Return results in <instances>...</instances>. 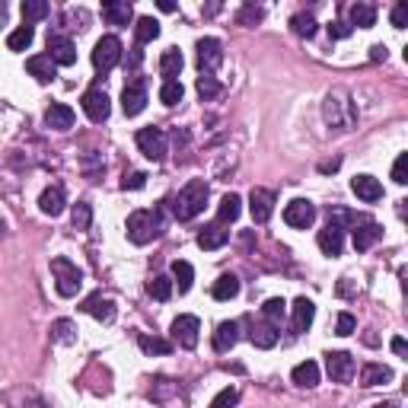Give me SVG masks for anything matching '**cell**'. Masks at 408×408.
<instances>
[{
  "label": "cell",
  "mask_w": 408,
  "mask_h": 408,
  "mask_svg": "<svg viewBox=\"0 0 408 408\" xmlns=\"http://www.w3.org/2000/svg\"><path fill=\"white\" fill-rule=\"evenodd\" d=\"M312 220H316V208H312L306 198H294L284 208V223L294 230H310Z\"/></svg>",
  "instance_id": "8"
},
{
  "label": "cell",
  "mask_w": 408,
  "mask_h": 408,
  "mask_svg": "<svg viewBox=\"0 0 408 408\" xmlns=\"http://www.w3.org/2000/svg\"><path fill=\"white\" fill-rule=\"evenodd\" d=\"M236 342H240V322L230 319V322L217 325V332H214V351H217V355H227Z\"/></svg>",
  "instance_id": "23"
},
{
  "label": "cell",
  "mask_w": 408,
  "mask_h": 408,
  "mask_svg": "<svg viewBox=\"0 0 408 408\" xmlns=\"http://www.w3.org/2000/svg\"><path fill=\"white\" fill-rule=\"evenodd\" d=\"M249 342H253L255 348H262V351L275 348V345H277V325H271V322H253V325H249Z\"/></svg>",
  "instance_id": "24"
},
{
  "label": "cell",
  "mask_w": 408,
  "mask_h": 408,
  "mask_svg": "<svg viewBox=\"0 0 408 408\" xmlns=\"http://www.w3.org/2000/svg\"><path fill=\"white\" fill-rule=\"evenodd\" d=\"M26 71H29L39 83H51V80L58 77V64H54L49 54H36V58H29L26 61Z\"/></svg>",
  "instance_id": "22"
},
{
  "label": "cell",
  "mask_w": 408,
  "mask_h": 408,
  "mask_svg": "<svg viewBox=\"0 0 408 408\" xmlns=\"http://www.w3.org/2000/svg\"><path fill=\"white\" fill-rule=\"evenodd\" d=\"M138 147H141V153H144L147 160L160 163L163 156H166V134H163L160 128H141L138 131Z\"/></svg>",
  "instance_id": "7"
},
{
  "label": "cell",
  "mask_w": 408,
  "mask_h": 408,
  "mask_svg": "<svg viewBox=\"0 0 408 408\" xmlns=\"http://www.w3.org/2000/svg\"><path fill=\"white\" fill-rule=\"evenodd\" d=\"M351 29H355V26H357V29H373V23H377V6H373V4H355V6H351Z\"/></svg>",
  "instance_id": "29"
},
{
  "label": "cell",
  "mask_w": 408,
  "mask_h": 408,
  "mask_svg": "<svg viewBox=\"0 0 408 408\" xmlns=\"http://www.w3.org/2000/svg\"><path fill=\"white\" fill-rule=\"evenodd\" d=\"M49 4L45 0H26L23 4V19H26V26H32V23H39V19H45L49 16Z\"/></svg>",
  "instance_id": "40"
},
{
  "label": "cell",
  "mask_w": 408,
  "mask_h": 408,
  "mask_svg": "<svg viewBox=\"0 0 408 408\" xmlns=\"http://www.w3.org/2000/svg\"><path fill=\"white\" fill-rule=\"evenodd\" d=\"M80 106H83L86 118L96 121V125H99V121H106L108 112H112V102H108V96L102 90H86L83 99H80Z\"/></svg>",
  "instance_id": "13"
},
{
  "label": "cell",
  "mask_w": 408,
  "mask_h": 408,
  "mask_svg": "<svg viewBox=\"0 0 408 408\" xmlns=\"http://www.w3.org/2000/svg\"><path fill=\"white\" fill-rule=\"evenodd\" d=\"M4 230H6V227H4V220H0V236H4Z\"/></svg>",
  "instance_id": "62"
},
{
  "label": "cell",
  "mask_w": 408,
  "mask_h": 408,
  "mask_svg": "<svg viewBox=\"0 0 408 408\" xmlns=\"http://www.w3.org/2000/svg\"><path fill=\"white\" fill-rule=\"evenodd\" d=\"M236 402H240V389L227 386L223 392H217V396H214V402H210V408H233Z\"/></svg>",
  "instance_id": "47"
},
{
  "label": "cell",
  "mask_w": 408,
  "mask_h": 408,
  "mask_svg": "<svg viewBox=\"0 0 408 408\" xmlns=\"http://www.w3.org/2000/svg\"><path fill=\"white\" fill-rule=\"evenodd\" d=\"M377 408H399V405H396V402H379Z\"/></svg>",
  "instance_id": "61"
},
{
  "label": "cell",
  "mask_w": 408,
  "mask_h": 408,
  "mask_svg": "<svg viewBox=\"0 0 408 408\" xmlns=\"http://www.w3.org/2000/svg\"><path fill=\"white\" fill-rule=\"evenodd\" d=\"M198 96L204 102H210V99L220 96V83L214 80V73H201V77H198Z\"/></svg>",
  "instance_id": "46"
},
{
  "label": "cell",
  "mask_w": 408,
  "mask_h": 408,
  "mask_svg": "<svg viewBox=\"0 0 408 408\" xmlns=\"http://www.w3.org/2000/svg\"><path fill=\"white\" fill-rule=\"evenodd\" d=\"M141 58H144V54H141V45H134V49H131V58H128V67H138Z\"/></svg>",
  "instance_id": "57"
},
{
  "label": "cell",
  "mask_w": 408,
  "mask_h": 408,
  "mask_svg": "<svg viewBox=\"0 0 408 408\" xmlns=\"http://www.w3.org/2000/svg\"><path fill=\"white\" fill-rule=\"evenodd\" d=\"M118 61H121V42L115 36H102L96 42V49H93V67L99 73H108Z\"/></svg>",
  "instance_id": "5"
},
{
  "label": "cell",
  "mask_w": 408,
  "mask_h": 408,
  "mask_svg": "<svg viewBox=\"0 0 408 408\" xmlns=\"http://www.w3.org/2000/svg\"><path fill=\"white\" fill-rule=\"evenodd\" d=\"M195 281V268L188 262H173V284H179V294H188Z\"/></svg>",
  "instance_id": "35"
},
{
  "label": "cell",
  "mask_w": 408,
  "mask_h": 408,
  "mask_svg": "<svg viewBox=\"0 0 408 408\" xmlns=\"http://www.w3.org/2000/svg\"><path fill=\"white\" fill-rule=\"evenodd\" d=\"M290 379H294L297 386H303V389H312V386L319 383V364H316V360H303V364L294 367Z\"/></svg>",
  "instance_id": "28"
},
{
  "label": "cell",
  "mask_w": 408,
  "mask_h": 408,
  "mask_svg": "<svg viewBox=\"0 0 408 408\" xmlns=\"http://www.w3.org/2000/svg\"><path fill=\"white\" fill-rule=\"evenodd\" d=\"M80 310L90 312V316L99 319V322H112V319H115V303L108 300V297H102V294H90Z\"/></svg>",
  "instance_id": "21"
},
{
  "label": "cell",
  "mask_w": 408,
  "mask_h": 408,
  "mask_svg": "<svg viewBox=\"0 0 408 408\" xmlns=\"http://www.w3.org/2000/svg\"><path fill=\"white\" fill-rule=\"evenodd\" d=\"M392 182H396V185H405L408 182V153H402L392 163Z\"/></svg>",
  "instance_id": "49"
},
{
  "label": "cell",
  "mask_w": 408,
  "mask_h": 408,
  "mask_svg": "<svg viewBox=\"0 0 408 408\" xmlns=\"http://www.w3.org/2000/svg\"><path fill=\"white\" fill-rule=\"evenodd\" d=\"M147 185V173H125V179H121V188L125 192H138V188Z\"/></svg>",
  "instance_id": "50"
},
{
  "label": "cell",
  "mask_w": 408,
  "mask_h": 408,
  "mask_svg": "<svg viewBox=\"0 0 408 408\" xmlns=\"http://www.w3.org/2000/svg\"><path fill=\"white\" fill-rule=\"evenodd\" d=\"M71 223H73V230H90V223H93V208H90V204H86V201L73 204Z\"/></svg>",
  "instance_id": "43"
},
{
  "label": "cell",
  "mask_w": 408,
  "mask_h": 408,
  "mask_svg": "<svg viewBox=\"0 0 408 408\" xmlns=\"http://www.w3.org/2000/svg\"><path fill=\"white\" fill-rule=\"evenodd\" d=\"M312 316H316V306L306 297H297L294 300V332H306L312 325Z\"/></svg>",
  "instance_id": "30"
},
{
  "label": "cell",
  "mask_w": 408,
  "mask_h": 408,
  "mask_svg": "<svg viewBox=\"0 0 408 408\" xmlns=\"http://www.w3.org/2000/svg\"><path fill=\"white\" fill-rule=\"evenodd\" d=\"M351 32H355V29H351L348 23H342V19H335V23H329V36H332V39H348Z\"/></svg>",
  "instance_id": "52"
},
{
  "label": "cell",
  "mask_w": 408,
  "mask_h": 408,
  "mask_svg": "<svg viewBox=\"0 0 408 408\" xmlns=\"http://www.w3.org/2000/svg\"><path fill=\"white\" fill-rule=\"evenodd\" d=\"M51 275H54V287H58L61 297H77L80 287H83V271L64 255L51 258Z\"/></svg>",
  "instance_id": "4"
},
{
  "label": "cell",
  "mask_w": 408,
  "mask_h": 408,
  "mask_svg": "<svg viewBox=\"0 0 408 408\" xmlns=\"http://www.w3.org/2000/svg\"><path fill=\"white\" fill-rule=\"evenodd\" d=\"M265 19V10L255 4H243L240 13H236V26H258Z\"/></svg>",
  "instance_id": "44"
},
{
  "label": "cell",
  "mask_w": 408,
  "mask_h": 408,
  "mask_svg": "<svg viewBox=\"0 0 408 408\" xmlns=\"http://www.w3.org/2000/svg\"><path fill=\"white\" fill-rule=\"evenodd\" d=\"M290 29L300 39H312L316 36V19H312V13H297V16L290 19Z\"/></svg>",
  "instance_id": "41"
},
{
  "label": "cell",
  "mask_w": 408,
  "mask_h": 408,
  "mask_svg": "<svg viewBox=\"0 0 408 408\" xmlns=\"http://www.w3.org/2000/svg\"><path fill=\"white\" fill-rule=\"evenodd\" d=\"M51 338L61 345L77 342V325H73L71 319H58V322H51Z\"/></svg>",
  "instance_id": "39"
},
{
  "label": "cell",
  "mask_w": 408,
  "mask_h": 408,
  "mask_svg": "<svg viewBox=\"0 0 408 408\" xmlns=\"http://www.w3.org/2000/svg\"><path fill=\"white\" fill-rule=\"evenodd\" d=\"M351 192L367 204L383 198V185H379V179H373V175H355V179H351Z\"/></svg>",
  "instance_id": "20"
},
{
  "label": "cell",
  "mask_w": 408,
  "mask_h": 408,
  "mask_svg": "<svg viewBox=\"0 0 408 408\" xmlns=\"http://www.w3.org/2000/svg\"><path fill=\"white\" fill-rule=\"evenodd\" d=\"M64 204H67V198H64V188L61 185H49L42 195H39V210L49 214V217H58L61 210H64Z\"/></svg>",
  "instance_id": "25"
},
{
  "label": "cell",
  "mask_w": 408,
  "mask_h": 408,
  "mask_svg": "<svg viewBox=\"0 0 408 408\" xmlns=\"http://www.w3.org/2000/svg\"><path fill=\"white\" fill-rule=\"evenodd\" d=\"M249 214H253L255 223H268L271 214H275V192L253 188V195H249Z\"/></svg>",
  "instance_id": "14"
},
{
  "label": "cell",
  "mask_w": 408,
  "mask_h": 408,
  "mask_svg": "<svg viewBox=\"0 0 408 408\" xmlns=\"http://www.w3.org/2000/svg\"><path fill=\"white\" fill-rule=\"evenodd\" d=\"M284 310H287V303L281 300V297H271V300H265L262 306V316H265V322H271V325H277L284 319Z\"/></svg>",
  "instance_id": "45"
},
{
  "label": "cell",
  "mask_w": 408,
  "mask_h": 408,
  "mask_svg": "<svg viewBox=\"0 0 408 408\" xmlns=\"http://www.w3.org/2000/svg\"><path fill=\"white\" fill-rule=\"evenodd\" d=\"M230 240V230H223V223H208V227L198 233V246L204 253H217V249H223Z\"/></svg>",
  "instance_id": "19"
},
{
  "label": "cell",
  "mask_w": 408,
  "mask_h": 408,
  "mask_svg": "<svg viewBox=\"0 0 408 408\" xmlns=\"http://www.w3.org/2000/svg\"><path fill=\"white\" fill-rule=\"evenodd\" d=\"M160 10H163V13H173L175 4H169V0H160Z\"/></svg>",
  "instance_id": "59"
},
{
  "label": "cell",
  "mask_w": 408,
  "mask_h": 408,
  "mask_svg": "<svg viewBox=\"0 0 408 408\" xmlns=\"http://www.w3.org/2000/svg\"><path fill=\"white\" fill-rule=\"evenodd\" d=\"M198 332H201L198 316H179L173 322V342L179 345V348L192 351L195 345H198Z\"/></svg>",
  "instance_id": "10"
},
{
  "label": "cell",
  "mask_w": 408,
  "mask_h": 408,
  "mask_svg": "<svg viewBox=\"0 0 408 408\" xmlns=\"http://www.w3.org/2000/svg\"><path fill=\"white\" fill-rule=\"evenodd\" d=\"M32 39H36V29H32V26H19L16 32H10L6 49H10V51H26L32 45Z\"/></svg>",
  "instance_id": "37"
},
{
  "label": "cell",
  "mask_w": 408,
  "mask_h": 408,
  "mask_svg": "<svg viewBox=\"0 0 408 408\" xmlns=\"http://www.w3.org/2000/svg\"><path fill=\"white\" fill-rule=\"evenodd\" d=\"M182 67H185V58H182L179 49H166L160 58V73H163V83L166 80H175L182 73Z\"/></svg>",
  "instance_id": "26"
},
{
  "label": "cell",
  "mask_w": 408,
  "mask_h": 408,
  "mask_svg": "<svg viewBox=\"0 0 408 408\" xmlns=\"http://www.w3.org/2000/svg\"><path fill=\"white\" fill-rule=\"evenodd\" d=\"M147 294L153 297V300H160V303H166L169 297H173V277H166V275H156L151 284H147Z\"/></svg>",
  "instance_id": "38"
},
{
  "label": "cell",
  "mask_w": 408,
  "mask_h": 408,
  "mask_svg": "<svg viewBox=\"0 0 408 408\" xmlns=\"http://www.w3.org/2000/svg\"><path fill=\"white\" fill-rule=\"evenodd\" d=\"M389 348L396 351V355H405V351H408V345H405V338H402V335H396V338H392V342H389Z\"/></svg>",
  "instance_id": "55"
},
{
  "label": "cell",
  "mask_w": 408,
  "mask_h": 408,
  "mask_svg": "<svg viewBox=\"0 0 408 408\" xmlns=\"http://www.w3.org/2000/svg\"><path fill=\"white\" fill-rule=\"evenodd\" d=\"M210 294H214V300H233L236 294H240V277L236 275H220L214 281V290H210Z\"/></svg>",
  "instance_id": "32"
},
{
  "label": "cell",
  "mask_w": 408,
  "mask_h": 408,
  "mask_svg": "<svg viewBox=\"0 0 408 408\" xmlns=\"http://www.w3.org/2000/svg\"><path fill=\"white\" fill-rule=\"evenodd\" d=\"M64 23H80V29L86 26V13L83 10H67L64 13Z\"/></svg>",
  "instance_id": "54"
},
{
  "label": "cell",
  "mask_w": 408,
  "mask_h": 408,
  "mask_svg": "<svg viewBox=\"0 0 408 408\" xmlns=\"http://www.w3.org/2000/svg\"><path fill=\"white\" fill-rule=\"evenodd\" d=\"M319 249H322L325 255L338 258L345 249V230L335 227V223H325V230H319Z\"/></svg>",
  "instance_id": "18"
},
{
  "label": "cell",
  "mask_w": 408,
  "mask_h": 408,
  "mask_svg": "<svg viewBox=\"0 0 408 408\" xmlns=\"http://www.w3.org/2000/svg\"><path fill=\"white\" fill-rule=\"evenodd\" d=\"M195 51H198L201 73H214L217 67L223 64V45H220V39H198Z\"/></svg>",
  "instance_id": "9"
},
{
  "label": "cell",
  "mask_w": 408,
  "mask_h": 408,
  "mask_svg": "<svg viewBox=\"0 0 408 408\" xmlns=\"http://www.w3.org/2000/svg\"><path fill=\"white\" fill-rule=\"evenodd\" d=\"M319 169H322V173H335V169H338V160H332V163H322V166H319Z\"/></svg>",
  "instance_id": "58"
},
{
  "label": "cell",
  "mask_w": 408,
  "mask_h": 408,
  "mask_svg": "<svg viewBox=\"0 0 408 408\" xmlns=\"http://www.w3.org/2000/svg\"><path fill=\"white\" fill-rule=\"evenodd\" d=\"M240 210H243V198L240 195H223L220 198V208H217V223H233L236 217H240Z\"/></svg>",
  "instance_id": "31"
},
{
  "label": "cell",
  "mask_w": 408,
  "mask_h": 408,
  "mask_svg": "<svg viewBox=\"0 0 408 408\" xmlns=\"http://www.w3.org/2000/svg\"><path fill=\"white\" fill-rule=\"evenodd\" d=\"M322 115H325V125L335 128V131H351V128L357 125V108L345 90H332L329 96H325Z\"/></svg>",
  "instance_id": "1"
},
{
  "label": "cell",
  "mask_w": 408,
  "mask_h": 408,
  "mask_svg": "<svg viewBox=\"0 0 408 408\" xmlns=\"http://www.w3.org/2000/svg\"><path fill=\"white\" fill-rule=\"evenodd\" d=\"M208 195H210L208 182H204V179H192V182H188V185L173 198V214H175V220H195V217H198L201 210H204V204H208Z\"/></svg>",
  "instance_id": "2"
},
{
  "label": "cell",
  "mask_w": 408,
  "mask_h": 408,
  "mask_svg": "<svg viewBox=\"0 0 408 408\" xmlns=\"http://www.w3.org/2000/svg\"><path fill=\"white\" fill-rule=\"evenodd\" d=\"M156 36H160V23H156L153 16H141L138 23H134V42H138V45L153 42Z\"/></svg>",
  "instance_id": "33"
},
{
  "label": "cell",
  "mask_w": 408,
  "mask_h": 408,
  "mask_svg": "<svg viewBox=\"0 0 408 408\" xmlns=\"http://www.w3.org/2000/svg\"><path fill=\"white\" fill-rule=\"evenodd\" d=\"M138 345L144 355H169L173 351V342H166V338H156V335H138Z\"/></svg>",
  "instance_id": "36"
},
{
  "label": "cell",
  "mask_w": 408,
  "mask_h": 408,
  "mask_svg": "<svg viewBox=\"0 0 408 408\" xmlns=\"http://www.w3.org/2000/svg\"><path fill=\"white\" fill-rule=\"evenodd\" d=\"M147 106V80L144 77H134L131 83H125V90H121V108H125L128 118H134V115H141Z\"/></svg>",
  "instance_id": "6"
},
{
  "label": "cell",
  "mask_w": 408,
  "mask_h": 408,
  "mask_svg": "<svg viewBox=\"0 0 408 408\" xmlns=\"http://www.w3.org/2000/svg\"><path fill=\"white\" fill-rule=\"evenodd\" d=\"M102 19H106L108 26H128L134 19V10L128 0H106V4H102Z\"/></svg>",
  "instance_id": "17"
},
{
  "label": "cell",
  "mask_w": 408,
  "mask_h": 408,
  "mask_svg": "<svg viewBox=\"0 0 408 408\" xmlns=\"http://www.w3.org/2000/svg\"><path fill=\"white\" fill-rule=\"evenodd\" d=\"M392 379V370L383 364H364V370H360V386L364 389H373V386H383Z\"/></svg>",
  "instance_id": "27"
},
{
  "label": "cell",
  "mask_w": 408,
  "mask_h": 408,
  "mask_svg": "<svg viewBox=\"0 0 408 408\" xmlns=\"http://www.w3.org/2000/svg\"><path fill=\"white\" fill-rule=\"evenodd\" d=\"M182 96H185V90H182L179 80H166V83L160 86V102L163 106H179Z\"/></svg>",
  "instance_id": "42"
},
{
  "label": "cell",
  "mask_w": 408,
  "mask_h": 408,
  "mask_svg": "<svg viewBox=\"0 0 408 408\" xmlns=\"http://www.w3.org/2000/svg\"><path fill=\"white\" fill-rule=\"evenodd\" d=\"M80 169H83V175L90 182H99L102 173H106V160H102V153L90 151V153H83V160H80Z\"/></svg>",
  "instance_id": "34"
},
{
  "label": "cell",
  "mask_w": 408,
  "mask_h": 408,
  "mask_svg": "<svg viewBox=\"0 0 408 408\" xmlns=\"http://www.w3.org/2000/svg\"><path fill=\"white\" fill-rule=\"evenodd\" d=\"M357 329V319L351 316V312H338V322H335V335H351V332Z\"/></svg>",
  "instance_id": "48"
},
{
  "label": "cell",
  "mask_w": 408,
  "mask_h": 408,
  "mask_svg": "<svg viewBox=\"0 0 408 408\" xmlns=\"http://www.w3.org/2000/svg\"><path fill=\"white\" fill-rule=\"evenodd\" d=\"M49 58L61 67H71L73 61H77V45H73L67 36H61V32H51L49 36Z\"/></svg>",
  "instance_id": "12"
},
{
  "label": "cell",
  "mask_w": 408,
  "mask_h": 408,
  "mask_svg": "<svg viewBox=\"0 0 408 408\" xmlns=\"http://www.w3.org/2000/svg\"><path fill=\"white\" fill-rule=\"evenodd\" d=\"M73 121H77V115H73V108L64 106V102H54V106H49V112H45V125H49L51 131H71Z\"/></svg>",
  "instance_id": "16"
},
{
  "label": "cell",
  "mask_w": 408,
  "mask_h": 408,
  "mask_svg": "<svg viewBox=\"0 0 408 408\" xmlns=\"http://www.w3.org/2000/svg\"><path fill=\"white\" fill-rule=\"evenodd\" d=\"M392 26H396V29H405L408 26V4H399L396 10H392Z\"/></svg>",
  "instance_id": "53"
},
{
  "label": "cell",
  "mask_w": 408,
  "mask_h": 408,
  "mask_svg": "<svg viewBox=\"0 0 408 408\" xmlns=\"http://www.w3.org/2000/svg\"><path fill=\"white\" fill-rule=\"evenodd\" d=\"M163 233V210H134L128 217V240L134 246H147Z\"/></svg>",
  "instance_id": "3"
},
{
  "label": "cell",
  "mask_w": 408,
  "mask_h": 408,
  "mask_svg": "<svg viewBox=\"0 0 408 408\" xmlns=\"http://www.w3.org/2000/svg\"><path fill=\"white\" fill-rule=\"evenodd\" d=\"M173 392H175V386L169 383L166 377H156L153 379V399H166V396H173Z\"/></svg>",
  "instance_id": "51"
},
{
  "label": "cell",
  "mask_w": 408,
  "mask_h": 408,
  "mask_svg": "<svg viewBox=\"0 0 408 408\" xmlns=\"http://www.w3.org/2000/svg\"><path fill=\"white\" fill-rule=\"evenodd\" d=\"M325 370H329V377L335 379V383H348V379L355 377L357 364L348 351H332V355H325Z\"/></svg>",
  "instance_id": "11"
},
{
  "label": "cell",
  "mask_w": 408,
  "mask_h": 408,
  "mask_svg": "<svg viewBox=\"0 0 408 408\" xmlns=\"http://www.w3.org/2000/svg\"><path fill=\"white\" fill-rule=\"evenodd\" d=\"M379 236H383L379 223L367 220V217H357V223H355V249H357V253H367V249H370Z\"/></svg>",
  "instance_id": "15"
},
{
  "label": "cell",
  "mask_w": 408,
  "mask_h": 408,
  "mask_svg": "<svg viewBox=\"0 0 408 408\" xmlns=\"http://www.w3.org/2000/svg\"><path fill=\"white\" fill-rule=\"evenodd\" d=\"M370 61H386V45H373V49H370Z\"/></svg>",
  "instance_id": "56"
},
{
  "label": "cell",
  "mask_w": 408,
  "mask_h": 408,
  "mask_svg": "<svg viewBox=\"0 0 408 408\" xmlns=\"http://www.w3.org/2000/svg\"><path fill=\"white\" fill-rule=\"evenodd\" d=\"M0 23H6V4H0Z\"/></svg>",
  "instance_id": "60"
}]
</instances>
